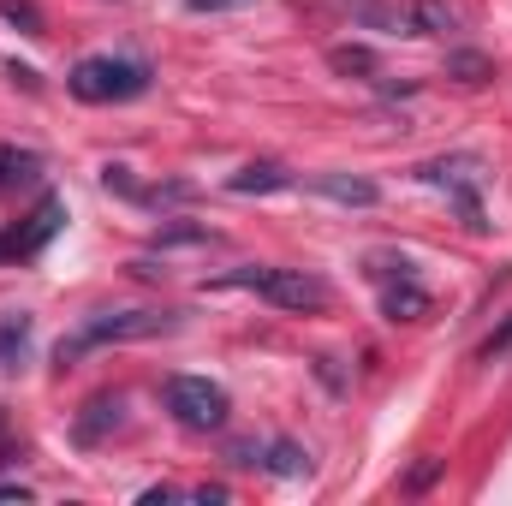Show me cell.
Here are the masks:
<instances>
[{
  "label": "cell",
  "mask_w": 512,
  "mask_h": 506,
  "mask_svg": "<svg viewBox=\"0 0 512 506\" xmlns=\"http://www.w3.org/2000/svg\"><path fill=\"white\" fill-rule=\"evenodd\" d=\"M173 328H179V316H173V310H102V316H90L72 340H60V346H54V364L66 370L72 358H84V352H96V346L155 340V334H173Z\"/></svg>",
  "instance_id": "obj_1"
},
{
  "label": "cell",
  "mask_w": 512,
  "mask_h": 506,
  "mask_svg": "<svg viewBox=\"0 0 512 506\" xmlns=\"http://www.w3.org/2000/svg\"><path fill=\"white\" fill-rule=\"evenodd\" d=\"M149 66L143 60H120V54H90V60H78L72 66V78H66V90L78 96V102H137L143 90H149Z\"/></svg>",
  "instance_id": "obj_2"
},
{
  "label": "cell",
  "mask_w": 512,
  "mask_h": 506,
  "mask_svg": "<svg viewBox=\"0 0 512 506\" xmlns=\"http://www.w3.org/2000/svg\"><path fill=\"white\" fill-rule=\"evenodd\" d=\"M423 179H429L435 191H447V203L459 209V221H465L471 233H483V227H489V215H483V185H489L483 155H471V149L441 155V161H429V167H423Z\"/></svg>",
  "instance_id": "obj_3"
},
{
  "label": "cell",
  "mask_w": 512,
  "mask_h": 506,
  "mask_svg": "<svg viewBox=\"0 0 512 506\" xmlns=\"http://www.w3.org/2000/svg\"><path fill=\"white\" fill-rule=\"evenodd\" d=\"M215 286L262 292V298L280 304V310H322V304H328V286H322L316 274H304V268H233V274H221Z\"/></svg>",
  "instance_id": "obj_4"
},
{
  "label": "cell",
  "mask_w": 512,
  "mask_h": 506,
  "mask_svg": "<svg viewBox=\"0 0 512 506\" xmlns=\"http://www.w3.org/2000/svg\"><path fill=\"white\" fill-rule=\"evenodd\" d=\"M161 399H167V411H173L185 429H221V423H227V411H233L227 387H221V381H209V376H167Z\"/></svg>",
  "instance_id": "obj_5"
},
{
  "label": "cell",
  "mask_w": 512,
  "mask_h": 506,
  "mask_svg": "<svg viewBox=\"0 0 512 506\" xmlns=\"http://www.w3.org/2000/svg\"><path fill=\"white\" fill-rule=\"evenodd\" d=\"M60 227H66V203H60V197H42V203H36V209H30V215H24L18 227H12V233L0 239V256H6V262H12V256L24 262V256L42 251V245H48V239H54Z\"/></svg>",
  "instance_id": "obj_6"
},
{
  "label": "cell",
  "mask_w": 512,
  "mask_h": 506,
  "mask_svg": "<svg viewBox=\"0 0 512 506\" xmlns=\"http://www.w3.org/2000/svg\"><path fill=\"white\" fill-rule=\"evenodd\" d=\"M126 423V393H96L84 411H78V423H72V441L78 447H96L108 429H120Z\"/></svg>",
  "instance_id": "obj_7"
},
{
  "label": "cell",
  "mask_w": 512,
  "mask_h": 506,
  "mask_svg": "<svg viewBox=\"0 0 512 506\" xmlns=\"http://www.w3.org/2000/svg\"><path fill=\"white\" fill-rule=\"evenodd\" d=\"M382 310L387 322H423L429 316V292L417 286V274H393V280H382Z\"/></svg>",
  "instance_id": "obj_8"
},
{
  "label": "cell",
  "mask_w": 512,
  "mask_h": 506,
  "mask_svg": "<svg viewBox=\"0 0 512 506\" xmlns=\"http://www.w3.org/2000/svg\"><path fill=\"white\" fill-rule=\"evenodd\" d=\"M36 179H42V155L36 149H18V143H0V197L30 191Z\"/></svg>",
  "instance_id": "obj_9"
},
{
  "label": "cell",
  "mask_w": 512,
  "mask_h": 506,
  "mask_svg": "<svg viewBox=\"0 0 512 506\" xmlns=\"http://www.w3.org/2000/svg\"><path fill=\"white\" fill-rule=\"evenodd\" d=\"M286 185H292V173H286L280 161H251V167H239V173L227 179L233 197H268V191H286Z\"/></svg>",
  "instance_id": "obj_10"
},
{
  "label": "cell",
  "mask_w": 512,
  "mask_h": 506,
  "mask_svg": "<svg viewBox=\"0 0 512 506\" xmlns=\"http://www.w3.org/2000/svg\"><path fill=\"white\" fill-rule=\"evenodd\" d=\"M310 185H316L322 197H334V203H352V209H376V197H382L370 179H352V173H316Z\"/></svg>",
  "instance_id": "obj_11"
},
{
  "label": "cell",
  "mask_w": 512,
  "mask_h": 506,
  "mask_svg": "<svg viewBox=\"0 0 512 506\" xmlns=\"http://www.w3.org/2000/svg\"><path fill=\"white\" fill-rule=\"evenodd\" d=\"M262 471L268 477H310V453L298 441H268L262 447Z\"/></svg>",
  "instance_id": "obj_12"
},
{
  "label": "cell",
  "mask_w": 512,
  "mask_h": 506,
  "mask_svg": "<svg viewBox=\"0 0 512 506\" xmlns=\"http://www.w3.org/2000/svg\"><path fill=\"white\" fill-rule=\"evenodd\" d=\"M328 66H334L340 78H376V54H370L364 42H340V48H328Z\"/></svg>",
  "instance_id": "obj_13"
},
{
  "label": "cell",
  "mask_w": 512,
  "mask_h": 506,
  "mask_svg": "<svg viewBox=\"0 0 512 506\" xmlns=\"http://www.w3.org/2000/svg\"><path fill=\"white\" fill-rule=\"evenodd\" d=\"M405 18H411L417 36H447V30H453V6H447V0H417Z\"/></svg>",
  "instance_id": "obj_14"
},
{
  "label": "cell",
  "mask_w": 512,
  "mask_h": 506,
  "mask_svg": "<svg viewBox=\"0 0 512 506\" xmlns=\"http://www.w3.org/2000/svg\"><path fill=\"white\" fill-rule=\"evenodd\" d=\"M24 346H30V316H24V310H18V316H0V370L18 364Z\"/></svg>",
  "instance_id": "obj_15"
},
{
  "label": "cell",
  "mask_w": 512,
  "mask_h": 506,
  "mask_svg": "<svg viewBox=\"0 0 512 506\" xmlns=\"http://www.w3.org/2000/svg\"><path fill=\"white\" fill-rule=\"evenodd\" d=\"M0 18H6V24H18L24 36H42V30H48V18L36 12V0H0Z\"/></svg>",
  "instance_id": "obj_16"
},
{
  "label": "cell",
  "mask_w": 512,
  "mask_h": 506,
  "mask_svg": "<svg viewBox=\"0 0 512 506\" xmlns=\"http://www.w3.org/2000/svg\"><path fill=\"white\" fill-rule=\"evenodd\" d=\"M447 72H453L459 84H483V78H489L495 66H489L483 54H471V48H465V54H453V60H447Z\"/></svg>",
  "instance_id": "obj_17"
},
{
  "label": "cell",
  "mask_w": 512,
  "mask_h": 506,
  "mask_svg": "<svg viewBox=\"0 0 512 506\" xmlns=\"http://www.w3.org/2000/svg\"><path fill=\"white\" fill-rule=\"evenodd\" d=\"M441 465H447V459H423V465H411V471H405V483H399V489H405V495H423V489H429V483H435V477H441Z\"/></svg>",
  "instance_id": "obj_18"
},
{
  "label": "cell",
  "mask_w": 512,
  "mask_h": 506,
  "mask_svg": "<svg viewBox=\"0 0 512 506\" xmlns=\"http://www.w3.org/2000/svg\"><path fill=\"white\" fill-rule=\"evenodd\" d=\"M507 352H512V316L495 328V334H489V340H483V346H477V358H483V364H501Z\"/></svg>",
  "instance_id": "obj_19"
},
{
  "label": "cell",
  "mask_w": 512,
  "mask_h": 506,
  "mask_svg": "<svg viewBox=\"0 0 512 506\" xmlns=\"http://www.w3.org/2000/svg\"><path fill=\"white\" fill-rule=\"evenodd\" d=\"M102 185H108V191H120V197H131V203H143V197H149V191H137V185H131V167H114V161L102 167Z\"/></svg>",
  "instance_id": "obj_20"
},
{
  "label": "cell",
  "mask_w": 512,
  "mask_h": 506,
  "mask_svg": "<svg viewBox=\"0 0 512 506\" xmlns=\"http://www.w3.org/2000/svg\"><path fill=\"white\" fill-rule=\"evenodd\" d=\"M191 12H233V6H251V0H185Z\"/></svg>",
  "instance_id": "obj_21"
},
{
  "label": "cell",
  "mask_w": 512,
  "mask_h": 506,
  "mask_svg": "<svg viewBox=\"0 0 512 506\" xmlns=\"http://www.w3.org/2000/svg\"><path fill=\"white\" fill-rule=\"evenodd\" d=\"M191 501H227V489L221 483H203V489H191Z\"/></svg>",
  "instance_id": "obj_22"
},
{
  "label": "cell",
  "mask_w": 512,
  "mask_h": 506,
  "mask_svg": "<svg viewBox=\"0 0 512 506\" xmlns=\"http://www.w3.org/2000/svg\"><path fill=\"white\" fill-rule=\"evenodd\" d=\"M0 501H30V489L24 483H0Z\"/></svg>",
  "instance_id": "obj_23"
}]
</instances>
